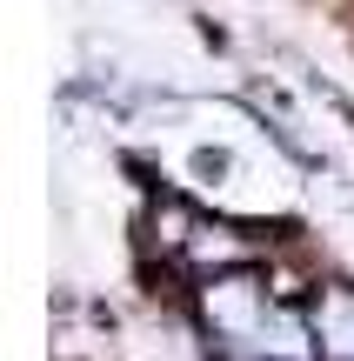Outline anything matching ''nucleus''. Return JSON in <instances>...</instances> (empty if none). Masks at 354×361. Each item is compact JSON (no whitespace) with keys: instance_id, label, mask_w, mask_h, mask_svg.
<instances>
[{"instance_id":"obj_1","label":"nucleus","mask_w":354,"mask_h":361,"mask_svg":"<svg viewBox=\"0 0 354 361\" xmlns=\"http://www.w3.org/2000/svg\"><path fill=\"white\" fill-rule=\"evenodd\" d=\"M308 328H315V355L321 361H354V288H315V308H308Z\"/></svg>"}]
</instances>
